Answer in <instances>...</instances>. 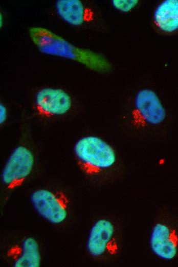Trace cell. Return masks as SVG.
I'll return each mask as SVG.
<instances>
[{
    "label": "cell",
    "instance_id": "5",
    "mask_svg": "<svg viewBox=\"0 0 178 267\" xmlns=\"http://www.w3.org/2000/svg\"><path fill=\"white\" fill-rule=\"evenodd\" d=\"M121 247V230L116 221L107 217L95 221L86 243V251L91 257L98 260H109L119 254Z\"/></svg>",
    "mask_w": 178,
    "mask_h": 267
},
{
    "label": "cell",
    "instance_id": "11",
    "mask_svg": "<svg viewBox=\"0 0 178 267\" xmlns=\"http://www.w3.org/2000/svg\"><path fill=\"white\" fill-rule=\"evenodd\" d=\"M151 25L158 34H178V0H163L155 6L151 16Z\"/></svg>",
    "mask_w": 178,
    "mask_h": 267
},
{
    "label": "cell",
    "instance_id": "9",
    "mask_svg": "<svg viewBox=\"0 0 178 267\" xmlns=\"http://www.w3.org/2000/svg\"><path fill=\"white\" fill-rule=\"evenodd\" d=\"M3 256L13 267H39L41 255L39 244L33 236H24L8 241L3 246Z\"/></svg>",
    "mask_w": 178,
    "mask_h": 267
},
{
    "label": "cell",
    "instance_id": "6",
    "mask_svg": "<svg viewBox=\"0 0 178 267\" xmlns=\"http://www.w3.org/2000/svg\"><path fill=\"white\" fill-rule=\"evenodd\" d=\"M30 201L37 214L51 224L59 225L68 219L70 211V199L61 189L40 187L33 191Z\"/></svg>",
    "mask_w": 178,
    "mask_h": 267
},
{
    "label": "cell",
    "instance_id": "4",
    "mask_svg": "<svg viewBox=\"0 0 178 267\" xmlns=\"http://www.w3.org/2000/svg\"><path fill=\"white\" fill-rule=\"evenodd\" d=\"M125 118L132 127L143 129L161 124L167 112L160 98L152 89L138 90L130 100Z\"/></svg>",
    "mask_w": 178,
    "mask_h": 267
},
{
    "label": "cell",
    "instance_id": "3",
    "mask_svg": "<svg viewBox=\"0 0 178 267\" xmlns=\"http://www.w3.org/2000/svg\"><path fill=\"white\" fill-rule=\"evenodd\" d=\"M37 154L28 125H23L16 146L8 157L1 175V209L11 195L30 178L35 170Z\"/></svg>",
    "mask_w": 178,
    "mask_h": 267
},
{
    "label": "cell",
    "instance_id": "1",
    "mask_svg": "<svg viewBox=\"0 0 178 267\" xmlns=\"http://www.w3.org/2000/svg\"><path fill=\"white\" fill-rule=\"evenodd\" d=\"M73 154L81 173L89 181L105 183L115 179L120 169V162L115 148L103 139L86 135L74 145Z\"/></svg>",
    "mask_w": 178,
    "mask_h": 267
},
{
    "label": "cell",
    "instance_id": "13",
    "mask_svg": "<svg viewBox=\"0 0 178 267\" xmlns=\"http://www.w3.org/2000/svg\"><path fill=\"white\" fill-rule=\"evenodd\" d=\"M8 112L7 107L4 103L0 104V125L3 126L7 121Z\"/></svg>",
    "mask_w": 178,
    "mask_h": 267
},
{
    "label": "cell",
    "instance_id": "12",
    "mask_svg": "<svg viewBox=\"0 0 178 267\" xmlns=\"http://www.w3.org/2000/svg\"><path fill=\"white\" fill-rule=\"evenodd\" d=\"M139 0H113L111 4L113 7L122 13H129L136 10L141 5Z\"/></svg>",
    "mask_w": 178,
    "mask_h": 267
},
{
    "label": "cell",
    "instance_id": "10",
    "mask_svg": "<svg viewBox=\"0 0 178 267\" xmlns=\"http://www.w3.org/2000/svg\"><path fill=\"white\" fill-rule=\"evenodd\" d=\"M149 246L158 258L168 261L173 259L178 254V230L166 221H156L150 232Z\"/></svg>",
    "mask_w": 178,
    "mask_h": 267
},
{
    "label": "cell",
    "instance_id": "2",
    "mask_svg": "<svg viewBox=\"0 0 178 267\" xmlns=\"http://www.w3.org/2000/svg\"><path fill=\"white\" fill-rule=\"evenodd\" d=\"M29 34L43 54L73 61L100 73H109L113 69L112 63L102 53L76 46L47 28L32 27Z\"/></svg>",
    "mask_w": 178,
    "mask_h": 267
},
{
    "label": "cell",
    "instance_id": "7",
    "mask_svg": "<svg viewBox=\"0 0 178 267\" xmlns=\"http://www.w3.org/2000/svg\"><path fill=\"white\" fill-rule=\"evenodd\" d=\"M73 100L65 90L60 88L46 87L35 94L33 106L36 115L44 119L62 117L70 112Z\"/></svg>",
    "mask_w": 178,
    "mask_h": 267
},
{
    "label": "cell",
    "instance_id": "8",
    "mask_svg": "<svg viewBox=\"0 0 178 267\" xmlns=\"http://www.w3.org/2000/svg\"><path fill=\"white\" fill-rule=\"evenodd\" d=\"M55 8L59 16L73 26H103L101 13L93 4L80 0H58L55 3Z\"/></svg>",
    "mask_w": 178,
    "mask_h": 267
},
{
    "label": "cell",
    "instance_id": "14",
    "mask_svg": "<svg viewBox=\"0 0 178 267\" xmlns=\"http://www.w3.org/2000/svg\"><path fill=\"white\" fill-rule=\"evenodd\" d=\"M3 24V15L2 14V13H1V15H0V26H1V28L2 27Z\"/></svg>",
    "mask_w": 178,
    "mask_h": 267
}]
</instances>
